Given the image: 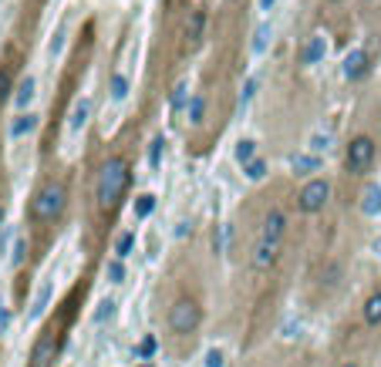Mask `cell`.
Masks as SVG:
<instances>
[{
  "instance_id": "1",
  "label": "cell",
  "mask_w": 381,
  "mask_h": 367,
  "mask_svg": "<svg viewBox=\"0 0 381 367\" xmlns=\"http://www.w3.org/2000/svg\"><path fill=\"white\" fill-rule=\"evenodd\" d=\"M128 162L125 159H108L98 172V182H95V199H98V209H112L128 189Z\"/></svg>"
},
{
  "instance_id": "2",
  "label": "cell",
  "mask_w": 381,
  "mask_h": 367,
  "mask_svg": "<svg viewBox=\"0 0 381 367\" xmlns=\"http://www.w3.org/2000/svg\"><path fill=\"white\" fill-rule=\"evenodd\" d=\"M64 206H68V192H64V186L61 182H48V186L34 196L31 216H34L38 223H54V219L64 213Z\"/></svg>"
},
{
  "instance_id": "3",
  "label": "cell",
  "mask_w": 381,
  "mask_h": 367,
  "mask_svg": "<svg viewBox=\"0 0 381 367\" xmlns=\"http://www.w3.org/2000/svg\"><path fill=\"white\" fill-rule=\"evenodd\" d=\"M199 320H203V310L189 297H179L176 304L169 307V327H172V334H192V330L199 327Z\"/></svg>"
},
{
  "instance_id": "4",
  "label": "cell",
  "mask_w": 381,
  "mask_h": 367,
  "mask_svg": "<svg viewBox=\"0 0 381 367\" xmlns=\"http://www.w3.org/2000/svg\"><path fill=\"white\" fill-rule=\"evenodd\" d=\"M371 162H375V142H371L368 135H357V139H351L348 152H344V165H348V172L361 176V172H368V169H371Z\"/></svg>"
},
{
  "instance_id": "5",
  "label": "cell",
  "mask_w": 381,
  "mask_h": 367,
  "mask_svg": "<svg viewBox=\"0 0 381 367\" xmlns=\"http://www.w3.org/2000/svg\"><path fill=\"white\" fill-rule=\"evenodd\" d=\"M328 199H330V182L328 179H310L304 189H301V196H297V209L307 213V216H314L328 206Z\"/></svg>"
},
{
  "instance_id": "6",
  "label": "cell",
  "mask_w": 381,
  "mask_h": 367,
  "mask_svg": "<svg viewBox=\"0 0 381 367\" xmlns=\"http://www.w3.org/2000/svg\"><path fill=\"white\" fill-rule=\"evenodd\" d=\"M54 357H58V337L54 334H41L34 351H31L27 367H54Z\"/></svg>"
},
{
  "instance_id": "7",
  "label": "cell",
  "mask_w": 381,
  "mask_h": 367,
  "mask_svg": "<svg viewBox=\"0 0 381 367\" xmlns=\"http://www.w3.org/2000/svg\"><path fill=\"white\" fill-rule=\"evenodd\" d=\"M368 54L361 51V48H355V51H348L344 54V64H341V71H344V78L348 81H361V78L368 75Z\"/></svg>"
},
{
  "instance_id": "8",
  "label": "cell",
  "mask_w": 381,
  "mask_h": 367,
  "mask_svg": "<svg viewBox=\"0 0 381 367\" xmlns=\"http://www.w3.org/2000/svg\"><path fill=\"white\" fill-rule=\"evenodd\" d=\"M324 58H328V38H324V34H310L304 51H301V64H304V68H314V64H320Z\"/></svg>"
},
{
  "instance_id": "9",
  "label": "cell",
  "mask_w": 381,
  "mask_h": 367,
  "mask_svg": "<svg viewBox=\"0 0 381 367\" xmlns=\"http://www.w3.org/2000/svg\"><path fill=\"white\" fill-rule=\"evenodd\" d=\"M277 256H280V243L260 240L254 250V270H270V266L277 263Z\"/></svg>"
},
{
  "instance_id": "10",
  "label": "cell",
  "mask_w": 381,
  "mask_h": 367,
  "mask_svg": "<svg viewBox=\"0 0 381 367\" xmlns=\"http://www.w3.org/2000/svg\"><path fill=\"white\" fill-rule=\"evenodd\" d=\"M283 229H287V216L280 213V209H270L267 219H263V233H260V240L280 243V240H283Z\"/></svg>"
},
{
  "instance_id": "11",
  "label": "cell",
  "mask_w": 381,
  "mask_h": 367,
  "mask_svg": "<svg viewBox=\"0 0 381 367\" xmlns=\"http://www.w3.org/2000/svg\"><path fill=\"white\" fill-rule=\"evenodd\" d=\"M361 213L368 219H378L381 216V186L378 182H368L365 192H361Z\"/></svg>"
},
{
  "instance_id": "12",
  "label": "cell",
  "mask_w": 381,
  "mask_h": 367,
  "mask_svg": "<svg viewBox=\"0 0 381 367\" xmlns=\"http://www.w3.org/2000/svg\"><path fill=\"white\" fill-rule=\"evenodd\" d=\"M291 169H293V176H314V172H320V155L318 152L291 155Z\"/></svg>"
},
{
  "instance_id": "13",
  "label": "cell",
  "mask_w": 381,
  "mask_h": 367,
  "mask_svg": "<svg viewBox=\"0 0 381 367\" xmlns=\"http://www.w3.org/2000/svg\"><path fill=\"white\" fill-rule=\"evenodd\" d=\"M41 125V118L34 112H27V115H17L11 122V139H24V135H34Z\"/></svg>"
},
{
  "instance_id": "14",
  "label": "cell",
  "mask_w": 381,
  "mask_h": 367,
  "mask_svg": "<svg viewBox=\"0 0 381 367\" xmlns=\"http://www.w3.org/2000/svg\"><path fill=\"white\" fill-rule=\"evenodd\" d=\"M88 118H91V98H78L75 108H71V118H68L71 132H81V128L88 125Z\"/></svg>"
},
{
  "instance_id": "15",
  "label": "cell",
  "mask_w": 381,
  "mask_h": 367,
  "mask_svg": "<svg viewBox=\"0 0 381 367\" xmlns=\"http://www.w3.org/2000/svg\"><path fill=\"white\" fill-rule=\"evenodd\" d=\"M51 297H54V287H51V283H44V287L38 290V297H34V304H31V314H27V320H41V317L48 314Z\"/></svg>"
},
{
  "instance_id": "16",
  "label": "cell",
  "mask_w": 381,
  "mask_h": 367,
  "mask_svg": "<svg viewBox=\"0 0 381 367\" xmlns=\"http://www.w3.org/2000/svg\"><path fill=\"white\" fill-rule=\"evenodd\" d=\"M34 95H38V81H34V78H31V75H27L24 81L17 85V95H14V105H17V108L24 112L27 105L34 102Z\"/></svg>"
},
{
  "instance_id": "17",
  "label": "cell",
  "mask_w": 381,
  "mask_h": 367,
  "mask_svg": "<svg viewBox=\"0 0 381 367\" xmlns=\"http://www.w3.org/2000/svg\"><path fill=\"white\" fill-rule=\"evenodd\" d=\"M365 324H368V327H378L381 324V290H375L368 300H365Z\"/></svg>"
},
{
  "instance_id": "18",
  "label": "cell",
  "mask_w": 381,
  "mask_h": 367,
  "mask_svg": "<svg viewBox=\"0 0 381 367\" xmlns=\"http://www.w3.org/2000/svg\"><path fill=\"white\" fill-rule=\"evenodd\" d=\"M270 41H273V24H267V21H263V24L254 31V54H263V51H267Z\"/></svg>"
},
{
  "instance_id": "19",
  "label": "cell",
  "mask_w": 381,
  "mask_h": 367,
  "mask_svg": "<svg viewBox=\"0 0 381 367\" xmlns=\"http://www.w3.org/2000/svg\"><path fill=\"white\" fill-rule=\"evenodd\" d=\"M233 159H236L240 165L254 162V159H256V142L254 139H240V142H236V149H233Z\"/></svg>"
},
{
  "instance_id": "20",
  "label": "cell",
  "mask_w": 381,
  "mask_h": 367,
  "mask_svg": "<svg viewBox=\"0 0 381 367\" xmlns=\"http://www.w3.org/2000/svg\"><path fill=\"white\" fill-rule=\"evenodd\" d=\"M155 209V196L152 192H142L139 199H135V219H149Z\"/></svg>"
},
{
  "instance_id": "21",
  "label": "cell",
  "mask_w": 381,
  "mask_h": 367,
  "mask_svg": "<svg viewBox=\"0 0 381 367\" xmlns=\"http://www.w3.org/2000/svg\"><path fill=\"white\" fill-rule=\"evenodd\" d=\"M108 95H112V102H125V98H128V78L125 75H115L112 85H108Z\"/></svg>"
},
{
  "instance_id": "22",
  "label": "cell",
  "mask_w": 381,
  "mask_h": 367,
  "mask_svg": "<svg viewBox=\"0 0 381 367\" xmlns=\"http://www.w3.org/2000/svg\"><path fill=\"white\" fill-rule=\"evenodd\" d=\"M132 250H135V233H122L118 243H115V256H118V260H128Z\"/></svg>"
},
{
  "instance_id": "23",
  "label": "cell",
  "mask_w": 381,
  "mask_h": 367,
  "mask_svg": "<svg viewBox=\"0 0 381 367\" xmlns=\"http://www.w3.org/2000/svg\"><path fill=\"white\" fill-rule=\"evenodd\" d=\"M186 102H189V85H186V81H179L176 88H172V112H182V108H186Z\"/></svg>"
},
{
  "instance_id": "24",
  "label": "cell",
  "mask_w": 381,
  "mask_h": 367,
  "mask_svg": "<svg viewBox=\"0 0 381 367\" xmlns=\"http://www.w3.org/2000/svg\"><path fill=\"white\" fill-rule=\"evenodd\" d=\"M243 176L250 179V182H260V179L267 176V162H263V159H254V162H246V165H243Z\"/></svg>"
},
{
  "instance_id": "25",
  "label": "cell",
  "mask_w": 381,
  "mask_h": 367,
  "mask_svg": "<svg viewBox=\"0 0 381 367\" xmlns=\"http://www.w3.org/2000/svg\"><path fill=\"white\" fill-rule=\"evenodd\" d=\"M203 115H206V98L203 95H192L189 98V122L192 125H199V122H203Z\"/></svg>"
},
{
  "instance_id": "26",
  "label": "cell",
  "mask_w": 381,
  "mask_h": 367,
  "mask_svg": "<svg viewBox=\"0 0 381 367\" xmlns=\"http://www.w3.org/2000/svg\"><path fill=\"white\" fill-rule=\"evenodd\" d=\"M307 149H310V152H318V155H324L330 149V135L328 132H314L310 142H307Z\"/></svg>"
},
{
  "instance_id": "27",
  "label": "cell",
  "mask_w": 381,
  "mask_h": 367,
  "mask_svg": "<svg viewBox=\"0 0 381 367\" xmlns=\"http://www.w3.org/2000/svg\"><path fill=\"white\" fill-rule=\"evenodd\" d=\"M115 300L112 297H108V300H102V304H98V310H95V324H108V320H112L115 317Z\"/></svg>"
},
{
  "instance_id": "28",
  "label": "cell",
  "mask_w": 381,
  "mask_h": 367,
  "mask_svg": "<svg viewBox=\"0 0 381 367\" xmlns=\"http://www.w3.org/2000/svg\"><path fill=\"white\" fill-rule=\"evenodd\" d=\"M162 155H165V142L155 139L152 145H149V165H152V169H159V165H162Z\"/></svg>"
},
{
  "instance_id": "29",
  "label": "cell",
  "mask_w": 381,
  "mask_h": 367,
  "mask_svg": "<svg viewBox=\"0 0 381 367\" xmlns=\"http://www.w3.org/2000/svg\"><path fill=\"white\" fill-rule=\"evenodd\" d=\"M155 354V337H142V344L135 347V361H149Z\"/></svg>"
},
{
  "instance_id": "30",
  "label": "cell",
  "mask_w": 381,
  "mask_h": 367,
  "mask_svg": "<svg viewBox=\"0 0 381 367\" xmlns=\"http://www.w3.org/2000/svg\"><path fill=\"white\" fill-rule=\"evenodd\" d=\"M24 256H27V240H24V236H17V243H14V253H11V266H14V270L24 263Z\"/></svg>"
},
{
  "instance_id": "31",
  "label": "cell",
  "mask_w": 381,
  "mask_h": 367,
  "mask_svg": "<svg viewBox=\"0 0 381 367\" xmlns=\"http://www.w3.org/2000/svg\"><path fill=\"white\" fill-rule=\"evenodd\" d=\"M203 367H226V354H223L219 347H209V351H206Z\"/></svg>"
},
{
  "instance_id": "32",
  "label": "cell",
  "mask_w": 381,
  "mask_h": 367,
  "mask_svg": "<svg viewBox=\"0 0 381 367\" xmlns=\"http://www.w3.org/2000/svg\"><path fill=\"white\" fill-rule=\"evenodd\" d=\"M108 283H125V266H122V260H118V256L108 263Z\"/></svg>"
},
{
  "instance_id": "33",
  "label": "cell",
  "mask_w": 381,
  "mask_h": 367,
  "mask_svg": "<svg viewBox=\"0 0 381 367\" xmlns=\"http://www.w3.org/2000/svg\"><path fill=\"white\" fill-rule=\"evenodd\" d=\"M254 95H256V78H250V81L243 85V91H240V112H246V105L254 102Z\"/></svg>"
},
{
  "instance_id": "34",
  "label": "cell",
  "mask_w": 381,
  "mask_h": 367,
  "mask_svg": "<svg viewBox=\"0 0 381 367\" xmlns=\"http://www.w3.org/2000/svg\"><path fill=\"white\" fill-rule=\"evenodd\" d=\"M64 41H68V31H58V34H54V41L51 44H48V54H51V58H61V51H64Z\"/></svg>"
},
{
  "instance_id": "35",
  "label": "cell",
  "mask_w": 381,
  "mask_h": 367,
  "mask_svg": "<svg viewBox=\"0 0 381 367\" xmlns=\"http://www.w3.org/2000/svg\"><path fill=\"white\" fill-rule=\"evenodd\" d=\"M199 31H203V11H196L192 21L186 24V34H189V38H199Z\"/></svg>"
},
{
  "instance_id": "36",
  "label": "cell",
  "mask_w": 381,
  "mask_h": 367,
  "mask_svg": "<svg viewBox=\"0 0 381 367\" xmlns=\"http://www.w3.org/2000/svg\"><path fill=\"white\" fill-rule=\"evenodd\" d=\"M11 320H14V314L7 310V307H0V337H4V334L11 330Z\"/></svg>"
},
{
  "instance_id": "37",
  "label": "cell",
  "mask_w": 381,
  "mask_h": 367,
  "mask_svg": "<svg viewBox=\"0 0 381 367\" xmlns=\"http://www.w3.org/2000/svg\"><path fill=\"white\" fill-rule=\"evenodd\" d=\"M189 233H192V223H189V219H179V223H176V240H186Z\"/></svg>"
},
{
  "instance_id": "38",
  "label": "cell",
  "mask_w": 381,
  "mask_h": 367,
  "mask_svg": "<svg viewBox=\"0 0 381 367\" xmlns=\"http://www.w3.org/2000/svg\"><path fill=\"white\" fill-rule=\"evenodd\" d=\"M273 7H277V0H256V11L260 14H270Z\"/></svg>"
},
{
  "instance_id": "39",
  "label": "cell",
  "mask_w": 381,
  "mask_h": 367,
  "mask_svg": "<svg viewBox=\"0 0 381 367\" xmlns=\"http://www.w3.org/2000/svg\"><path fill=\"white\" fill-rule=\"evenodd\" d=\"M7 91H11V75H7V71H4V75H0V98H4V95H7Z\"/></svg>"
},
{
  "instance_id": "40",
  "label": "cell",
  "mask_w": 381,
  "mask_h": 367,
  "mask_svg": "<svg viewBox=\"0 0 381 367\" xmlns=\"http://www.w3.org/2000/svg\"><path fill=\"white\" fill-rule=\"evenodd\" d=\"M375 256H378V260H381V236H378V240H375Z\"/></svg>"
},
{
  "instance_id": "41",
  "label": "cell",
  "mask_w": 381,
  "mask_h": 367,
  "mask_svg": "<svg viewBox=\"0 0 381 367\" xmlns=\"http://www.w3.org/2000/svg\"><path fill=\"white\" fill-rule=\"evenodd\" d=\"M0 226H4V209H0Z\"/></svg>"
},
{
  "instance_id": "42",
  "label": "cell",
  "mask_w": 381,
  "mask_h": 367,
  "mask_svg": "<svg viewBox=\"0 0 381 367\" xmlns=\"http://www.w3.org/2000/svg\"><path fill=\"white\" fill-rule=\"evenodd\" d=\"M344 367H357V364H355V361H351V364H344Z\"/></svg>"
},
{
  "instance_id": "43",
  "label": "cell",
  "mask_w": 381,
  "mask_h": 367,
  "mask_svg": "<svg viewBox=\"0 0 381 367\" xmlns=\"http://www.w3.org/2000/svg\"><path fill=\"white\" fill-rule=\"evenodd\" d=\"M139 367H152V364H139Z\"/></svg>"
}]
</instances>
